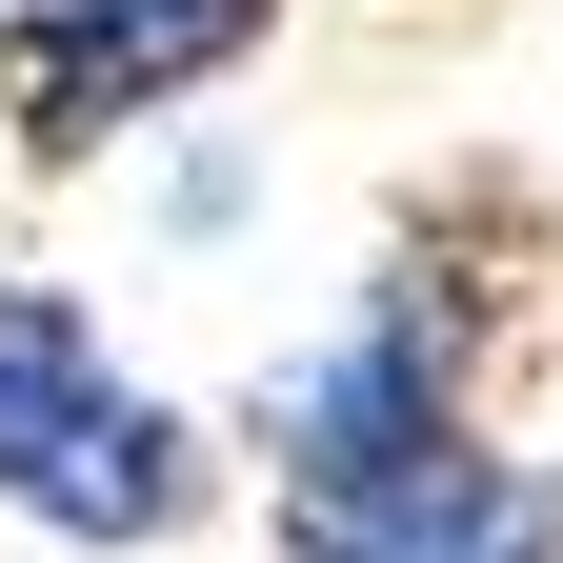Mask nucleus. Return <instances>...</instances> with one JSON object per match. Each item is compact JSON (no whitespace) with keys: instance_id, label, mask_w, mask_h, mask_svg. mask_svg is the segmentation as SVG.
I'll use <instances>...</instances> for the list:
<instances>
[{"instance_id":"1","label":"nucleus","mask_w":563,"mask_h":563,"mask_svg":"<svg viewBox=\"0 0 563 563\" xmlns=\"http://www.w3.org/2000/svg\"><path fill=\"white\" fill-rule=\"evenodd\" d=\"M483 383H504V282L463 242H383L342 282V322L242 383V463L282 523H363V504H422V483H463L504 443Z\"/></svg>"},{"instance_id":"2","label":"nucleus","mask_w":563,"mask_h":563,"mask_svg":"<svg viewBox=\"0 0 563 563\" xmlns=\"http://www.w3.org/2000/svg\"><path fill=\"white\" fill-rule=\"evenodd\" d=\"M222 443L201 402H162L121 363V322L81 282H0V523H41L60 563H181L222 523Z\"/></svg>"},{"instance_id":"3","label":"nucleus","mask_w":563,"mask_h":563,"mask_svg":"<svg viewBox=\"0 0 563 563\" xmlns=\"http://www.w3.org/2000/svg\"><path fill=\"white\" fill-rule=\"evenodd\" d=\"M242 60H282V0H0V162L81 181L121 141H181Z\"/></svg>"},{"instance_id":"4","label":"nucleus","mask_w":563,"mask_h":563,"mask_svg":"<svg viewBox=\"0 0 563 563\" xmlns=\"http://www.w3.org/2000/svg\"><path fill=\"white\" fill-rule=\"evenodd\" d=\"M282 563H563V463L543 443H483L463 483H422V504L282 523Z\"/></svg>"},{"instance_id":"5","label":"nucleus","mask_w":563,"mask_h":563,"mask_svg":"<svg viewBox=\"0 0 563 563\" xmlns=\"http://www.w3.org/2000/svg\"><path fill=\"white\" fill-rule=\"evenodd\" d=\"M262 222V162H242V141H181V162H162V242H242Z\"/></svg>"}]
</instances>
